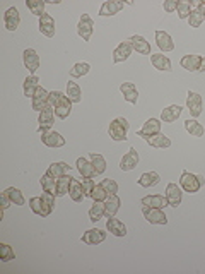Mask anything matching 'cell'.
I'll use <instances>...</instances> for the list:
<instances>
[{"mask_svg": "<svg viewBox=\"0 0 205 274\" xmlns=\"http://www.w3.org/2000/svg\"><path fill=\"white\" fill-rule=\"evenodd\" d=\"M50 106H53L55 115L60 120H65L72 113V101L62 91H51L50 93Z\"/></svg>", "mask_w": 205, "mask_h": 274, "instance_id": "1", "label": "cell"}, {"mask_svg": "<svg viewBox=\"0 0 205 274\" xmlns=\"http://www.w3.org/2000/svg\"><path fill=\"white\" fill-rule=\"evenodd\" d=\"M205 185V178L202 175H193L190 171H183L180 178V187L188 194H197Z\"/></svg>", "mask_w": 205, "mask_h": 274, "instance_id": "2", "label": "cell"}, {"mask_svg": "<svg viewBox=\"0 0 205 274\" xmlns=\"http://www.w3.org/2000/svg\"><path fill=\"white\" fill-rule=\"evenodd\" d=\"M128 127H130L128 120L123 119V117H118V119H115L111 123H110V129H108L110 137L116 142L125 141L126 134H128Z\"/></svg>", "mask_w": 205, "mask_h": 274, "instance_id": "3", "label": "cell"}, {"mask_svg": "<svg viewBox=\"0 0 205 274\" xmlns=\"http://www.w3.org/2000/svg\"><path fill=\"white\" fill-rule=\"evenodd\" d=\"M94 31V21L89 14H82L79 19V24H77V34L82 38L84 41H89L93 36Z\"/></svg>", "mask_w": 205, "mask_h": 274, "instance_id": "4", "label": "cell"}, {"mask_svg": "<svg viewBox=\"0 0 205 274\" xmlns=\"http://www.w3.org/2000/svg\"><path fill=\"white\" fill-rule=\"evenodd\" d=\"M41 134V142H43L47 148H63L65 146V139L60 132L57 130H45Z\"/></svg>", "mask_w": 205, "mask_h": 274, "instance_id": "5", "label": "cell"}, {"mask_svg": "<svg viewBox=\"0 0 205 274\" xmlns=\"http://www.w3.org/2000/svg\"><path fill=\"white\" fill-rule=\"evenodd\" d=\"M202 106H204V101H202V96L195 91H188L187 94V108L190 112L191 119H197V117L202 115Z\"/></svg>", "mask_w": 205, "mask_h": 274, "instance_id": "6", "label": "cell"}, {"mask_svg": "<svg viewBox=\"0 0 205 274\" xmlns=\"http://www.w3.org/2000/svg\"><path fill=\"white\" fill-rule=\"evenodd\" d=\"M166 201H168V206L171 207H178L183 201V188L178 187V184H168L166 187Z\"/></svg>", "mask_w": 205, "mask_h": 274, "instance_id": "7", "label": "cell"}, {"mask_svg": "<svg viewBox=\"0 0 205 274\" xmlns=\"http://www.w3.org/2000/svg\"><path fill=\"white\" fill-rule=\"evenodd\" d=\"M142 214H144V218L151 224H166L168 223L166 214L162 213V209H158V207H149V206H144V207H142Z\"/></svg>", "mask_w": 205, "mask_h": 274, "instance_id": "8", "label": "cell"}, {"mask_svg": "<svg viewBox=\"0 0 205 274\" xmlns=\"http://www.w3.org/2000/svg\"><path fill=\"white\" fill-rule=\"evenodd\" d=\"M47 106H50V93L45 87L40 86L36 94L32 96V110L34 112H43Z\"/></svg>", "mask_w": 205, "mask_h": 274, "instance_id": "9", "label": "cell"}, {"mask_svg": "<svg viewBox=\"0 0 205 274\" xmlns=\"http://www.w3.org/2000/svg\"><path fill=\"white\" fill-rule=\"evenodd\" d=\"M156 134H161V120L158 119H149L144 123L142 130L137 132V137H142V139H149V137L156 136Z\"/></svg>", "mask_w": 205, "mask_h": 274, "instance_id": "10", "label": "cell"}, {"mask_svg": "<svg viewBox=\"0 0 205 274\" xmlns=\"http://www.w3.org/2000/svg\"><path fill=\"white\" fill-rule=\"evenodd\" d=\"M139 161H141V158H139V153H137V149L130 148L128 153H126V154L122 158V161H120V168H122L123 171H132V170L137 168Z\"/></svg>", "mask_w": 205, "mask_h": 274, "instance_id": "11", "label": "cell"}, {"mask_svg": "<svg viewBox=\"0 0 205 274\" xmlns=\"http://www.w3.org/2000/svg\"><path fill=\"white\" fill-rule=\"evenodd\" d=\"M22 60H24L26 68L31 72V76H34V72L40 68V57H38L36 50H32V48L24 50V53H22Z\"/></svg>", "mask_w": 205, "mask_h": 274, "instance_id": "12", "label": "cell"}, {"mask_svg": "<svg viewBox=\"0 0 205 274\" xmlns=\"http://www.w3.org/2000/svg\"><path fill=\"white\" fill-rule=\"evenodd\" d=\"M205 19V2H198V5L195 9H191L190 16H188V24L191 26V28H200L202 22H204Z\"/></svg>", "mask_w": 205, "mask_h": 274, "instance_id": "13", "label": "cell"}, {"mask_svg": "<svg viewBox=\"0 0 205 274\" xmlns=\"http://www.w3.org/2000/svg\"><path fill=\"white\" fill-rule=\"evenodd\" d=\"M132 45H130V41H122V43L118 45V47L115 48V51H113V62L115 64H122V62L128 60V57L132 55Z\"/></svg>", "mask_w": 205, "mask_h": 274, "instance_id": "14", "label": "cell"}, {"mask_svg": "<svg viewBox=\"0 0 205 274\" xmlns=\"http://www.w3.org/2000/svg\"><path fill=\"white\" fill-rule=\"evenodd\" d=\"M106 238V233L103 230H97V228H93V230H87L86 233L82 235V240L84 243L87 245H97V243H103Z\"/></svg>", "mask_w": 205, "mask_h": 274, "instance_id": "15", "label": "cell"}, {"mask_svg": "<svg viewBox=\"0 0 205 274\" xmlns=\"http://www.w3.org/2000/svg\"><path fill=\"white\" fill-rule=\"evenodd\" d=\"M53 119H55L53 106H47L43 112H40V119H38V123H40V132L50 130L51 125H53Z\"/></svg>", "mask_w": 205, "mask_h": 274, "instance_id": "16", "label": "cell"}, {"mask_svg": "<svg viewBox=\"0 0 205 274\" xmlns=\"http://www.w3.org/2000/svg\"><path fill=\"white\" fill-rule=\"evenodd\" d=\"M151 64L154 65V68L162 70V72H171V70H173L171 60H169V58L166 57V55H162V53H152L151 55Z\"/></svg>", "mask_w": 205, "mask_h": 274, "instance_id": "17", "label": "cell"}, {"mask_svg": "<svg viewBox=\"0 0 205 274\" xmlns=\"http://www.w3.org/2000/svg\"><path fill=\"white\" fill-rule=\"evenodd\" d=\"M40 31L43 33L47 38H53L55 36V31H57V28H55V19L51 17L50 14H43L40 17Z\"/></svg>", "mask_w": 205, "mask_h": 274, "instance_id": "18", "label": "cell"}, {"mask_svg": "<svg viewBox=\"0 0 205 274\" xmlns=\"http://www.w3.org/2000/svg\"><path fill=\"white\" fill-rule=\"evenodd\" d=\"M130 45H132V48L137 51V53L141 55H152L151 53V45H149V41H145V38L139 36V34H133L132 38H130Z\"/></svg>", "mask_w": 205, "mask_h": 274, "instance_id": "19", "label": "cell"}, {"mask_svg": "<svg viewBox=\"0 0 205 274\" xmlns=\"http://www.w3.org/2000/svg\"><path fill=\"white\" fill-rule=\"evenodd\" d=\"M120 204H122V201H120L118 195L110 194L105 201V216L106 218H115V214L118 213V209H120Z\"/></svg>", "mask_w": 205, "mask_h": 274, "instance_id": "20", "label": "cell"}, {"mask_svg": "<svg viewBox=\"0 0 205 274\" xmlns=\"http://www.w3.org/2000/svg\"><path fill=\"white\" fill-rule=\"evenodd\" d=\"M120 91H122L125 101H128V103H132V105H137V101H139V89H137L135 84L123 83L122 86H120Z\"/></svg>", "mask_w": 205, "mask_h": 274, "instance_id": "21", "label": "cell"}, {"mask_svg": "<svg viewBox=\"0 0 205 274\" xmlns=\"http://www.w3.org/2000/svg\"><path fill=\"white\" fill-rule=\"evenodd\" d=\"M19 22H21V16H19V11L16 7H11L7 9V12L4 14V24L5 28L9 29V31H16L19 26Z\"/></svg>", "mask_w": 205, "mask_h": 274, "instance_id": "22", "label": "cell"}, {"mask_svg": "<svg viewBox=\"0 0 205 274\" xmlns=\"http://www.w3.org/2000/svg\"><path fill=\"white\" fill-rule=\"evenodd\" d=\"M156 41H158V47L161 51H173L174 50V43L173 38L169 36L166 31H156Z\"/></svg>", "mask_w": 205, "mask_h": 274, "instance_id": "23", "label": "cell"}, {"mask_svg": "<svg viewBox=\"0 0 205 274\" xmlns=\"http://www.w3.org/2000/svg\"><path fill=\"white\" fill-rule=\"evenodd\" d=\"M125 7V2H120V0H108L101 5L99 16H115L118 14L122 9Z\"/></svg>", "mask_w": 205, "mask_h": 274, "instance_id": "24", "label": "cell"}, {"mask_svg": "<svg viewBox=\"0 0 205 274\" xmlns=\"http://www.w3.org/2000/svg\"><path fill=\"white\" fill-rule=\"evenodd\" d=\"M181 106L180 105H171V106H166L161 113V120L164 123H173L176 122L178 119L181 117Z\"/></svg>", "mask_w": 205, "mask_h": 274, "instance_id": "25", "label": "cell"}, {"mask_svg": "<svg viewBox=\"0 0 205 274\" xmlns=\"http://www.w3.org/2000/svg\"><path fill=\"white\" fill-rule=\"evenodd\" d=\"M40 89V79L38 76H28L24 79V86H22V93H24L26 98H31L36 94V91Z\"/></svg>", "mask_w": 205, "mask_h": 274, "instance_id": "26", "label": "cell"}, {"mask_svg": "<svg viewBox=\"0 0 205 274\" xmlns=\"http://www.w3.org/2000/svg\"><path fill=\"white\" fill-rule=\"evenodd\" d=\"M181 67L187 68L188 72H197L202 64V55H185L180 60Z\"/></svg>", "mask_w": 205, "mask_h": 274, "instance_id": "27", "label": "cell"}, {"mask_svg": "<svg viewBox=\"0 0 205 274\" xmlns=\"http://www.w3.org/2000/svg\"><path fill=\"white\" fill-rule=\"evenodd\" d=\"M77 170H79V173L82 175V177H87V178H94L96 177V170H94L93 163H91V159H86V158H79L77 159Z\"/></svg>", "mask_w": 205, "mask_h": 274, "instance_id": "28", "label": "cell"}, {"mask_svg": "<svg viewBox=\"0 0 205 274\" xmlns=\"http://www.w3.org/2000/svg\"><path fill=\"white\" fill-rule=\"evenodd\" d=\"M106 230L111 235H115V237H125L126 235V226L120 220H116V218H108V221H106Z\"/></svg>", "mask_w": 205, "mask_h": 274, "instance_id": "29", "label": "cell"}, {"mask_svg": "<svg viewBox=\"0 0 205 274\" xmlns=\"http://www.w3.org/2000/svg\"><path fill=\"white\" fill-rule=\"evenodd\" d=\"M70 171V165H67L65 161H57V163H51L50 168H48V173L51 175L53 178H62L63 175H68Z\"/></svg>", "mask_w": 205, "mask_h": 274, "instance_id": "30", "label": "cell"}, {"mask_svg": "<svg viewBox=\"0 0 205 274\" xmlns=\"http://www.w3.org/2000/svg\"><path fill=\"white\" fill-rule=\"evenodd\" d=\"M145 141H147L149 146L158 148V149H164V148H169V146H171V139H169L168 136H164V134H156V136L149 137V139H145Z\"/></svg>", "mask_w": 205, "mask_h": 274, "instance_id": "31", "label": "cell"}, {"mask_svg": "<svg viewBox=\"0 0 205 274\" xmlns=\"http://www.w3.org/2000/svg\"><path fill=\"white\" fill-rule=\"evenodd\" d=\"M68 195H70V199H72L74 202H82L84 201V188H82V184H80V180H77V178H72V184H70V190H68Z\"/></svg>", "mask_w": 205, "mask_h": 274, "instance_id": "32", "label": "cell"}, {"mask_svg": "<svg viewBox=\"0 0 205 274\" xmlns=\"http://www.w3.org/2000/svg\"><path fill=\"white\" fill-rule=\"evenodd\" d=\"M142 206H149V207H158V209H162L168 206V201H166L164 195H147V197L142 199Z\"/></svg>", "mask_w": 205, "mask_h": 274, "instance_id": "33", "label": "cell"}, {"mask_svg": "<svg viewBox=\"0 0 205 274\" xmlns=\"http://www.w3.org/2000/svg\"><path fill=\"white\" fill-rule=\"evenodd\" d=\"M159 182H161V178H159V175L156 173V171H147V173H142L141 178H139V185H141V187H145V188L156 187Z\"/></svg>", "mask_w": 205, "mask_h": 274, "instance_id": "34", "label": "cell"}, {"mask_svg": "<svg viewBox=\"0 0 205 274\" xmlns=\"http://www.w3.org/2000/svg\"><path fill=\"white\" fill-rule=\"evenodd\" d=\"M67 96L72 103H80V101H82V89L79 87V84L74 83V81H68L67 83Z\"/></svg>", "mask_w": 205, "mask_h": 274, "instance_id": "35", "label": "cell"}, {"mask_svg": "<svg viewBox=\"0 0 205 274\" xmlns=\"http://www.w3.org/2000/svg\"><path fill=\"white\" fill-rule=\"evenodd\" d=\"M185 129H187V132L190 134L191 137H204V134H205L204 125L198 123L195 119H188L187 122H185Z\"/></svg>", "mask_w": 205, "mask_h": 274, "instance_id": "36", "label": "cell"}, {"mask_svg": "<svg viewBox=\"0 0 205 274\" xmlns=\"http://www.w3.org/2000/svg\"><path fill=\"white\" fill-rule=\"evenodd\" d=\"M103 216H105V202L94 201L93 207L89 209V220L93 221V223H97Z\"/></svg>", "mask_w": 205, "mask_h": 274, "instance_id": "37", "label": "cell"}, {"mask_svg": "<svg viewBox=\"0 0 205 274\" xmlns=\"http://www.w3.org/2000/svg\"><path fill=\"white\" fill-rule=\"evenodd\" d=\"M70 184H72V177H70V175H63L62 178H58L55 195H57V197H62V195L68 194V190H70Z\"/></svg>", "mask_w": 205, "mask_h": 274, "instance_id": "38", "label": "cell"}, {"mask_svg": "<svg viewBox=\"0 0 205 274\" xmlns=\"http://www.w3.org/2000/svg\"><path fill=\"white\" fill-rule=\"evenodd\" d=\"M29 207H31V211L34 214L47 218V209H45V202L41 197H31L29 199Z\"/></svg>", "mask_w": 205, "mask_h": 274, "instance_id": "39", "label": "cell"}, {"mask_svg": "<svg viewBox=\"0 0 205 274\" xmlns=\"http://www.w3.org/2000/svg\"><path fill=\"white\" fill-rule=\"evenodd\" d=\"M5 194H7V197L11 199V202L14 206H24L26 204V199L24 195H22V192L19 190V188L16 187H9L7 190H4Z\"/></svg>", "mask_w": 205, "mask_h": 274, "instance_id": "40", "label": "cell"}, {"mask_svg": "<svg viewBox=\"0 0 205 274\" xmlns=\"http://www.w3.org/2000/svg\"><path fill=\"white\" fill-rule=\"evenodd\" d=\"M26 5H28V9L31 11V14L38 16V17H41L43 14H47V12H45V5L47 4H45L43 0H28Z\"/></svg>", "mask_w": 205, "mask_h": 274, "instance_id": "41", "label": "cell"}, {"mask_svg": "<svg viewBox=\"0 0 205 274\" xmlns=\"http://www.w3.org/2000/svg\"><path fill=\"white\" fill-rule=\"evenodd\" d=\"M89 159H91V163H93V166H94V170H96L97 175L105 173V171H106V159L103 158V156L96 154V153H93Z\"/></svg>", "mask_w": 205, "mask_h": 274, "instance_id": "42", "label": "cell"}, {"mask_svg": "<svg viewBox=\"0 0 205 274\" xmlns=\"http://www.w3.org/2000/svg\"><path fill=\"white\" fill-rule=\"evenodd\" d=\"M40 182H41V187H43V190L51 192V194H55V192H57V180H55V178L51 177L48 171L40 178Z\"/></svg>", "mask_w": 205, "mask_h": 274, "instance_id": "43", "label": "cell"}, {"mask_svg": "<svg viewBox=\"0 0 205 274\" xmlns=\"http://www.w3.org/2000/svg\"><path fill=\"white\" fill-rule=\"evenodd\" d=\"M91 70V65L86 64V62H79V64H76L72 67V70H70V77H82L86 76V74H89Z\"/></svg>", "mask_w": 205, "mask_h": 274, "instance_id": "44", "label": "cell"}, {"mask_svg": "<svg viewBox=\"0 0 205 274\" xmlns=\"http://www.w3.org/2000/svg\"><path fill=\"white\" fill-rule=\"evenodd\" d=\"M16 259V254L14 249L7 243H0V260L2 262H9V260H14Z\"/></svg>", "mask_w": 205, "mask_h": 274, "instance_id": "45", "label": "cell"}, {"mask_svg": "<svg viewBox=\"0 0 205 274\" xmlns=\"http://www.w3.org/2000/svg\"><path fill=\"white\" fill-rule=\"evenodd\" d=\"M55 197H57V195L47 190H43V194H41V199H43V202H45V209H47V216H50L51 211L55 209Z\"/></svg>", "mask_w": 205, "mask_h": 274, "instance_id": "46", "label": "cell"}, {"mask_svg": "<svg viewBox=\"0 0 205 274\" xmlns=\"http://www.w3.org/2000/svg\"><path fill=\"white\" fill-rule=\"evenodd\" d=\"M191 2H187V0H181V2H178V17L180 19H188V16H190L191 12Z\"/></svg>", "mask_w": 205, "mask_h": 274, "instance_id": "47", "label": "cell"}, {"mask_svg": "<svg viewBox=\"0 0 205 274\" xmlns=\"http://www.w3.org/2000/svg\"><path fill=\"white\" fill-rule=\"evenodd\" d=\"M91 197H93L94 201H103V202H105L106 197H108V192L105 190V187H103V185L97 184L96 187H94V190H93V194H91Z\"/></svg>", "mask_w": 205, "mask_h": 274, "instance_id": "48", "label": "cell"}, {"mask_svg": "<svg viewBox=\"0 0 205 274\" xmlns=\"http://www.w3.org/2000/svg\"><path fill=\"white\" fill-rule=\"evenodd\" d=\"M80 184H82V188H84V195H86V197H91V194H93L94 187H96V184H94V180H93V178L82 177V180H80Z\"/></svg>", "mask_w": 205, "mask_h": 274, "instance_id": "49", "label": "cell"}, {"mask_svg": "<svg viewBox=\"0 0 205 274\" xmlns=\"http://www.w3.org/2000/svg\"><path fill=\"white\" fill-rule=\"evenodd\" d=\"M101 185L105 187V190L108 192V195L110 194H116V192H118V184H116L113 178H105V180L101 182Z\"/></svg>", "mask_w": 205, "mask_h": 274, "instance_id": "50", "label": "cell"}, {"mask_svg": "<svg viewBox=\"0 0 205 274\" xmlns=\"http://www.w3.org/2000/svg\"><path fill=\"white\" fill-rule=\"evenodd\" d=\"M162 7H164L166 12L173 14V12L178 11V0H166L164 4H162Z\"/></svg>", "mask_w": 205, "mask_h": 274, "instance_id": "51", "label": "cell"}, {"mask_svg": "<svg viewBox=\"0 0 205 274\" xmlns=\"http://www.w3.org/2000/svg\"><path fill=\"white\" fill-rule=\"evenodd\" d=\"M0 202H2V211H5V209L9 207V206L12 204L11 199L7 197V194H5V192H2V194H0Z\"/></svg>", "mask_w": 205, "mask_h": 274, "instance_id": "52", "label": "cell"}, {"mask_svg": "<svg viewBox=\"0 0 205 274\" xmlns=\"http://www.w3.org/2000/svg\"><path fill=\"white\" fill-rule=\"evenodd\" d=\"M200 72H205V57H202V64H200V68H198Z\"/></svg>", "mask_w": 205, "mask_h": 274, "instance_id": "53", "label": "cell"}]
</instances>
